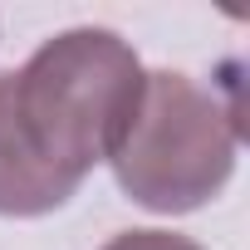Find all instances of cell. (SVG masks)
I'll return each mask as SVG.
<instances>
[{
	"label": "cell",
	"instance_id": "6da1fadb",
	"mask_svg": "<svg viewBox=\"0 0 250 250\" xmlns=\"http://www.w3.org/2000/svg\"><path fill=\"white\" fill-rule=\"evenodd\" d=\"M147 69L133 44L113 30L79 25L44 40L20 69H10V108L35 157L64 182L83 177L113 157L138 113Z\"/></svg>",
	"mask_w": 250,
	"mask_h": 250
},
{
	"label": "cell",
	"instance_id": "7a4b0ae2",
	"mask_svg": "<svg viewBox=\"0 0 250 250\" xmlns=\"http://www.w3.org/2000/svg\"><path fill=\"white\" fill-rule=\"evenodd\" d=\"M240 123L211 88L187 74L157 69L143 79L138 113L113 147V177L138 206L157 216H187L221 196L235 172Z\"/></svg>",
	"mask_w": 250,
	"mask_h": 250
},
{
	"label": "cell",
	"instance_id": "3957f363",
	"mask_svg": "<svg viewBox=\"0 0 250 250\" xmlns=\"http://www.w3.org/2000/svg\"><path fill=\"white\" fill-rule=\"evenodd\" d=\"M74 191L79 187L49 172L25 143L10 108V74H0V216H49Z\"/></svg>",
	"mask_w": 250,
	"mask_h": 250
},
{
	"label": "cell",
	"instance_id": "277c9868",
	"mask_svg": "<svg viewBox=\"0 0 250 250\" xmlns=\"http://www.w3.org/2000/svg\"><path fill=\"white\" fill-rule=\"evenodd\" d=\"M103 250H201V245L187 240V235H177V230H123Z\"/></svg>",
	"mask_w": 250,
	"mask_h": 250
}]
</instances>
